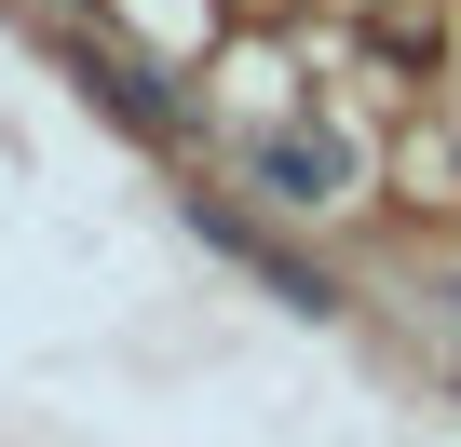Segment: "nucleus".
Returning a JSON list of instances; mask_svg holds the SVG:
<instances>
[{
    "label": "nucleus",
    "instance_id": "1",
    "mask_svg": "<svg viewBox=\"0 0 461 447\" xmlns=\"http://www.w3.org/2000/svg\"><path fill=\"white\" fill-rule=\"evenodd\" d=\"M190 231H203V245H217L230 272H258V285H272L285 312H339V285H326V272H312L299 245H272V231H258L245 203H217V190H190Z\"/></svg>",
    "mask_w": 461,
    "mask_h": 447
},
{
    "label": "nucleus",
    "instance_id": "2",
    "mask_svg": "<svg viewBox=\"0 0 461 447\" xmlns=\"http://www.w3.org/2000/svg\"><path fill=\"white\" fill-rule=\"evenodd\" d=\"M245 176H258L272 203H299V217H326V203L353 190V149H339L326 122H272V136H245Z\"/></svg>",
    "mask_w": 461,
    "mask_h": 447
},
{
    "label": "nucleus",
    "instance_id": "3",
    "mask_svg": "<svg viewBox=\"0 0 461 447\" xmlns=\"http://www.w3.org/2000/svg\"><path fill=\"white\" fill-rule=\"evenodd\" d=\"M82 95H95L109 122H136V136H176V95H163V68H136V55H82Z\"/></svg>",
    "mask_w": 461,
    "mask_h": 447
},
{
    "label": "nucleus",
    "instance_id": "4",
    "mask_svg": "<svg viewBox=\"0 0 461 447\" xmlns=\"http://www.w3.org/2000/svg\"><path fill=\"white\" fill-rule=\"evenodd\" d=\"M447 326H461V285H447Z\"/></svg>",
    "mask_w": 461,
    "mask_h": 447
}]
</instances>
